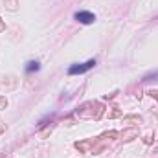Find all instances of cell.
Wrapping results in <instances>:
<instances>
[{"label":"cell","mask_w":158,"mask_h":158,"mask_svg":"<svg viewBox=\"0 0 158 158\" xmlns=\"http://www.w3.org/2000/svg\"><path fill=\"white\" fill-rule=\"evenodd\" d=\"M94 64H96V61H94V59H90V61H86V63H83V64H74V66H70L68 74H70V76H76V74H85V72H86V70H90Z\"/></svg>","instance_id":"6da1fadb"},{"label":"cell","mask_w":158,"mask_h":158,"mask_svg":"<svg viewBox=\"0 0 158 158\" xmlns=\"http://www.w3.org/2000/svg\"><path fill=\"white\" fill-rule=\"evenodd\" d=\"M76 20H79L81 24H90L96 20V17L90 13V11H77L76 13Z\"/></svg>","instance_id":"7a4b0ae2"},{"label":"cell","mask_w":158,"mask_h":158,"mask_svg":"<svg viewBox=\"0 0 158 158\" xmlns=\"http://www.w3.org/2000/svg\"><path fill=\"white\" fill-rule=\"evenodd\" d=\"M33 70H39V63H37V61H31V63H28V66H26V72H33Z\"/></svg>","instance_id":"3957f363"}]
</instances>
